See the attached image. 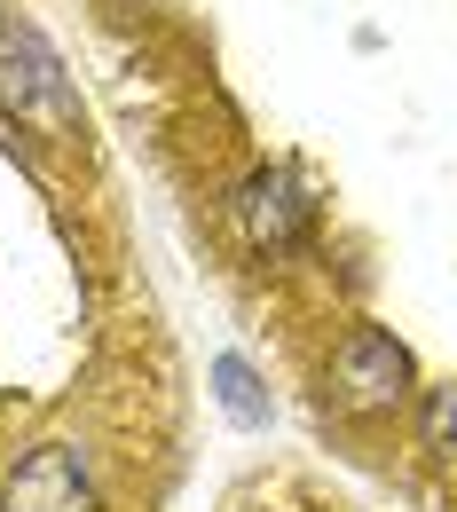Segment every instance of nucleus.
Returning <instances> with one entry per match:
<instances>
[{
    "label": "nucleus",
    "instance_id": "f257e3e1",
    "mask_svg": "<svg viewBox=\"0 0 457 512\" xmlns=\"http://www.w3.org/2000/svg\"><path fill=\"white\" fill-rule=\"evenodd\" d=\"M0 111L40 127V134H56V142L79 134V95H71L56 48L32 24H0Z\"/></svg>",
    "mask_w": 457,
    "mask_h": 512
},
{
    "label": "nucleus",
    "instance_id": "f03ea898",
    "mask_svg": "<svg viewBox=\"0 0 457 512\" xmlns=\"http://www.w3.org/2000/svg\"><path fill=\"white\" fill-rule=\"evenodd\" d=\"M410 386H418V363H410V347L379 331V323H355L347 339H339V355H331V394H339V410H355V418H387L410 402Z\"/></svg>",
    "mask_w": 457,
    "mask_h": 512
},
{
    "label": "nucleus",
    "instance_id": "7ed1b4c3",
    "mask_svg": "<svg viewBox=\"0 0 457 512\" xmlns=\"http://www.w3.org/2000/svg\"><path fill=\"white\" fill-rule=\"evenodd\" d=\"M0 512H95V473L71 442H40L0 489Z\"/></svg>",
    "mask_w": 457,
    "mask_h": 512
},
{
    "label": "nucleus",
    "instance_id": "20e7f679",
    "mask_svg": "<svg viewBox=\"0 0 457 512\" xmlns=\"http://www.w3.org/2000/svg\"><path fill=\"white\" fill-rule=\"evenodd\" d=\"M237 221H245V237L261 245V253H284V245H300L308 237V221H316V197L300 190L284 166H261L245 197H237Z\"/></svg>",
    "mask_w": 457,
    "mask_h": 512
},
{
    "label": "nucleus",
    "instance_id": "39448f33",
    "mask_svg": "<svg viewBox=\"0 0 457 512\" xmlns=\"http://www.w3.org/2000/svg\"><path fill=\"white\" fill-rule=\"evenodd\" d=\"M213 386H221V410H229L237 426H268V402H261V386H253V371H245L237 355L213 363Z\"/></svg>",
    "mask_w": 457,
    "mask_h": 512
},
{
    "label": "nucleus",
    "instance_id": "423d86ee",
    "mask_svg": "<svg viewBox=\"0 0 457 512\" xmlns=\"http://www.w3.org/2000/svg\"><path fill=\"white\" fill-rule=\"evenodd\" d=\"M426 442L457 449V386H434V394H426Z\"/></svg>",
    "mask_w": 457,
    "mask_h": 512
}]
</instances>
